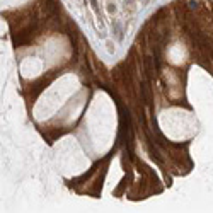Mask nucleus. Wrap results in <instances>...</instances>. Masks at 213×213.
Returning <instances> with one entry per match:
<instances>
[{
    "label": "nucleus",
    "instance_id": "obj_1",
    "mask_svg": "<svg viewBox=\"0 0 213 213\" xmlns=\"http://www.w3.org/2000/svg\"><path fill=\"white\" fill-rule=\"evenodd\" d=\"M34 31H36V24H33L31 27H27L26 31H22V33H19L17 34V38H16V46H22V44H26V43H29L31 39H33V36H34Z\"/></svg>",
    "mask_w": 213,
    "mask_h": 213
},
{
    "label": "nucleus",
    "instance_id": "obj_2",
    "mask_svg": "<svg viewBox=\"0 0 213 213\" xmlns=\"http://www.w3.org/2000/svg\"><path fill=\"white\" fill-rule=\"evenodd\" d=\"M140 92H142V97H143V101H145V104H152V94H150V85H148V82H142V85H140Z\"/></svg>",
    "mask_w": 213,
    "mask_h": 213
},
{
    "label": "nucleus",
    "instance_id": "obj_3",
    "mask_svg": "<svg viewBox=\"0 0 213 213\" xmlns=\"http://www.w3.org/2000/svg\"><path fill=\"white\" fill-rule=\"evenodd\" d=\"M152 61H154V60L150 58V56L145 58V70H147V75H148V77H152V73H154V70H152Z\"/></svg>",
    "mask_w": 213,
    "mask_h": 213
},
{
    "label": "nucleus",
    "instance_id": "obj_4",
    "mask_svg": "<svg viewBox=\"0 0 213 213\" xmlns=\"http://www.w3.org/2000/svg\"><path fill=\"white\" fill-rule=\"evenodd\" d=\"M114 29H116V34H118V38L121 39V38H123V33H121V26H119V24H114Z\"/></svg>",
    "mask_w": 213,
    "mask_h": 213
},
{
    "label": "nucleus",
    "instance_id": "obj_5",
    "mask_svg": "<svg viewBox=\"0 0 213 213\" xmlns=\"http://www.w3.org/2000/svg\"><path fill=\"white\" fill-rule=\"evenodd\" d=\"M108 10H109V12H114V10H116V5H113V3H111V5L108 7Z\"/></svg>",
    "mask_w": 213,
    "mask_h": 213
},
{
    "label": "nucleus",
    "instance_id": "obj_6",
    "mask_svg": "<svg viewBox=\"0 0 213 213\" xmlns=\"http://www.w3.org/2000/svg\"><path fill=\"white\" fill-rule=\"evenodd\" d=\"M91 3H92V7L97 10V0H91Z\"/></svg>",
    "mask_w": 213,
    "mask_h": 213
}]
</instances>
